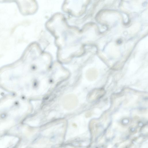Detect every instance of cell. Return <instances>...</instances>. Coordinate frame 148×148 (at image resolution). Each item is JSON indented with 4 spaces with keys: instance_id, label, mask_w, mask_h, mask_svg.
<instances>
[{
    "instance_id": "obj_4",
    "label": "cell",
    "mask_w": 148,
    "mask_h": 148,
    "mask_svg": "<svg viewBox=\"0 0 148 148\" xmlns=\"http://www.w3.org/2000/svg\"><path fill=\"white\" fill-rule=\"evenodd\" d=\"M104 91L102 90H95L90 94V97L92 100H95L101 97L104 93Z\"/></svg>"
},
{
    "instance_id": "obj_2",
    "label": "cell",
    "mask_w": 148,
    "mask_h": 148,
    "mask_svg": "<svg viewBox=\"0 0 148 148\" xmlns=\"http://www.w3.org/2000/svg\"><path fill=\"white\" fill-rule=\"evenodd\" d=\"M15 2L19 12L23 15H32L38 10V4L36 0H16Z\"/></svg>"
},
{
    "instance_id": "obj_5",
    "label": "cell",
    "mask_w": 148,
    "mask_h": 148,
    "mask_svg": "<svg viewBox=\"0 0 148 148\" xmlns=\"http://www.w3.org/2000/svg\"><path fill=\"white\" fill-rule=\"evenodd\" d=\"M16 0H0V3H7L15 2Z\"/></svg>"
},
{
    "instance_id": "obj_1",
    "label": "cell",
    "mask_w": 148,
    "mask_h": 148,
    "mask_svg": "<svg viewBox=\"0 0 148 148\" xmlns=\"http://www.w3.org/2000/svg\"><path fill=\"white\" fill-rule=\"evenodd\" d=\"M89 0H64L62 6L64 13L74 17L81 16L84 12Z\"/></svg>"
},
{
    "instance_id": "obj_3",
    "label": "cell",
    "mask_w": 148,
    "mask_h": 148,
    "mask_svg": "<svg viewBox=\"0 0 148 148\" xmlns=\"http://www.w3.org/2000/svg\"><path fill=\"white\" fill-rule=\"evenodd\" d=\"M78 102L77 98L74 95H70L66 97L63 101V106L67 109H71L75 107Z\"/></svg>"
}]
</instances>
